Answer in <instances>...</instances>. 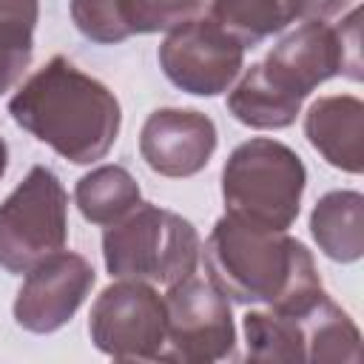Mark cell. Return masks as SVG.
Returning <instances> with one entry per match:
<instances>
[{
    "label": "cell",
    "mask_w": 364,
    "mask_h": 364,
    "mask_svg": "<svg viewBox=\"0 0 364 364\" xmlns=\"http://www.w3.org/2000/svg\"><path fill=\"white\" fill-rule=\"evenodd\" d=\"M296 17H301V0H210V20L245 48L287 28Z\"/></svg>",
    "instance_id": "ac0fdd59"
},
{
    "label": "cell",
    "mask_w": 364,
    "mask_h": 364,
    "mask_svg": "<svg viewBox=\"0 0 364 364\" xmlns=\"http://www.w3.org/2000/svg\"><path fill=\"white\" fill-rule=\"evenodd\" d=\"M71 20L82 37L100 46H114L136 34L131 0H71Z\"/></svg>",
    "instance_id": "d6986e66"
},
{
    "label": "cell",
    "mask_w": 364,
    "mask_h": 364,
    "mask_svg": "<svg viewBox=\"0 0 364 364\" xmlns=\"http://www.w3.org/2000/svg\"><path fill=\"white\" fill-rule=\"evenodd\" d=\"M40 17V0H0V23L34 31Z\"/></svg>",
    "instance_id": "7402d4cb"
},
{
    "label": "cell",
    "mask_w": 364,
    "mask_h": 364,
    "mask_svg": "<svg viewBox=\"0 0 364 364\" xmlns=\"http://www.w3.org/2000/svg\"><path fill=\"white\" fill-rule=\"evenodd\" d=\"M210 0H131V17L136 34L168 31L182 20L199 17Z\"/></svg>",
    "instance_id": "ffe728a7"
},
{
    "label": "cell",
    "mask_w": 364,
    "mask_h": 364,
    "mask_svg": "<svg viewBox=\"0 0 364 364\" xmlns=\"http://www.w3.org/2000/svg\"><path fill=\"white\" fill-rule=\"evenodd\" d=\"M31 51H34V31L0 23V94L11 91L23 80L31 63Z\"/></svg>",
    "instance_id": "44dd1931"
},
{
    "label": "cell",
    "mask_w": 364,
    "mask_h": 364,
    "mask_svg": "<svg viewBox=\"0 0 364 364\" xmlns=\"http://www.w3.org/2000/svg\"><path fill=\"white\" fill-rule=\"evenodd\" d=\"M196 228L159 205L139 202L122 219L105 225L102 259L111 276L139 279L148 284H173L199 264Z\"/></svg>",
    "instance_id": "3957f363"
},
{
    "label": "cell",
    "mask_w": 364,
    "mask_h": 364,
    "mask_svg": "<svg viewBox=\"0 0 364 364\" xmlns=\"http://www.w3.org/2000/svg\"><path fill=\"white\" fill-rule=\"evenodd\" d=\"M245 63V46L210 17H191L168 28L159 46L165 77L196 97H216L230 88Z\"/></svg>",
    "instance_id": "9c48e42d"
},
{
    "label": "cell",
    "mask_w": 364,
    "mask_h": 364,
    "mask_svg": "<svg viewBox=\"0 0 364 364\" xmlns=\"http://www.w3.org/2000/svg\"><path fill=\"white\" fill-rule=\"evenodd\" d=\"M310 233L318 250L341 264L364 256V196L358 191H330L310 213Z\"/></svg>",
    "instance_id": "4fadbf2b"
},
{
    "label": "cell",
    "mask_w": 364,
    "mask_h": 364,
    "mask_svg": "<svg viewBox=\"0 0 364 364\" xmlns=\"http://www.w3.org/2000/svg\"><path fill=\"white\" fill-rule=\"evenodd\" d=\"M88 333L114 361H165V299L148 282L119 279L91 304Z\"/></svg>",
    "instance_id": "52a82bcc"
},
{
    "label": "cell",
    "mask_w": 364,
    "mask_h": 364,
    "mask_svg": "<svg viewBox=\"0 0 364 364\" xmlns=\"http://www.w3.org/2000/svg\"><path fill=\"white\" fill-rule=\"evenodd\" d=\"M11 119L74 165L102 159L122 125L119 100L108 85L65 57H51L9 100Z\"/></svg>",
    "instance_id": "7a4b0ae2"
},
{
    "label": "cell",
    "mask_w": 364,
    "mask_h": 364,
    "mask_svg": "<svg viewBox=\"0 0 364 364\" xmlns=\"http://www.w3.org/2000/svg\"><path fill=\"white\" fill-rule=\"evenodd\" d=\"M301 324H304V341H307V361L313 364L361 361V333L355 321L330 296H324L318 304L304 310Z\"/></svg>",
    "instance_id": "9a60e30c"
},
{
    "label": "cell",
    "mask_w": 364,
    "mask_h": 364,
    "mask_svg": "<svg viewBox=\"0 0 364 364\" xmlns=\"http://www.w3.org/2000/svg\"><path fill=\"white\" fill-rule=\"evenodd\" d=\"M216 151V125L193 108H159L148 114L139 131L145 165L168 179L196 176Z\"/></svg>",
    "instance_id": "8fae6325"
},
{
    "label": "cell",
    "mask_w": 364,
    "mask_h": 364,
    "mask_svg": "<svg viewBox=\"0 0 364 364\" xmlns=\"http://www.w3.org/2000/svg\"><path fill=\"white\" fill-rule=\"evenodd\" d=\"M6 165H9V148H6V142H3V136H0V179H3V173H6Z\"/></svg>",
    "instance_id": "cb8c5ba5"
},
{
    "label": "cell",
    "mask_w": 364,
    "mask_h": 364,
    "mask_svg": "<svg viewBox=\"0 0 364 364\" xmlns=\"http://www.w3.org/2000/svg\"><path fill=\"white\" fill-rule=\"evenodd\" d=\"M245 341H247V361H267V364L307 361L301 313L250 310L245 316Z\"/></svg>",
    "instance_id": "2e32d148"
},
{
    "label": "cell",
    "mask_w": 364,
    "mask_h": 364,
    "mask_svg": "<svg viewBox=\"0 0 364 364\" xmlns=\"http://www.w3.org/2000/svg\"><path fill=\"white\" fill-rule=\"evenodd\" d=\"M94 282L97 273L85 256L57 250L26 273L14 299V321L28 333H54L74 318Z\"/></svg>",
    "instance_id": "30bf717a"
},
{
    "label": "cell",
    "mask_w": 364,
    "mask_h": 364,
    "mask_svg": "<svg viewBox=\"0 0 364 364\" xmlns=\"http://www.w3.org/2000/svg\"><path fill=\"white\" fill-rule=\"evenodd\" d=\"M205 267L210 282L242 304L304 313L327 296L316 262L299 239L233 213L213 225L205 242Z\"/></svg>",
    "instance_id": "6da1fadb"
},
{
    "label": "cell",
    "mask_w": 364,
    "mask_h": 364,
    "mask_svg": "<svg viewBox=\"0 0 364 364\" xmlns=\"http://www.w3.org/2000/svg\"><path fill=\"white\" fill-rule=\"evenodd\" d=\"M74 202L85 222L111 225L122 219L131 208L142 202L136 179L122 165H100L91 173L80 176L74 188Z\"/></svg>",
    "instance_id": "e0dca14e"
},
{
    "label": "cell",
    "mask_w": 364,
    "mask_h": 364,
    "mask_svg": "<svg viewBox=\"0 0 364 364\" xmlns=\"http://www.w3.org/2000/svg\"><path fill=\"white\" fill-rule=\"evenodd\" d=\"M68 196L60 176L34 165L0 205V267L28 273L46 256L65 247Z\"/></svg>",
    "instance_id": "5b68a950"
},
{
    "label": "cell",
    "mask_w": 364,
    "mask_h": 364,
    "mask_svg": "<svg viewBox=\"0 0 364 364\" xmlns=\"http://www.w3.org/2000/svg\"><path fill=\"white\" fill-rule=\"evenodd\" d=\"M358 20V9L338 26H327V20H304L259 63L264 77L299 102L336 74L361 80Z\"/></svg>",
    "instance_id": "8992f818"
},
{
    "label": "cell",
    "mask_w": 364,
    "mask_h": 364,
    "mask_svg": "<svg viewBox=\"0 0 364 364\" xmlns=\"http://www.w3.org/2000/svg\"><path fill=\"white\" fill-rule=\"evenodd\" d=\"M353 0H301V17L304 20H330L341 14Z\"/></svg>",
    "instance_id": "603a6c76"
},
{
    "label": "cell",
    "mask_w": 364,
    "mask_h": 364,
    "mask_svg": "<svg viewBox=\"0 0 364 364\" xmlns=\"http://www.w3.org/2000/svg\"><path fill=\"white\" fill-rule=\"evenodd\" d=\"M307 171L301 156L284 142L256 136L242 142L222 168V199L228 213L287 230L301 208Z\"/></svg>",
    "instance_id": "277c9868"
},
{
    "label": "cell",
    "mask_w": 364,
    "mask_h": 364,
    "mask_svg": "<svg viewBox=\"0 0 364 364\" xmlns=\"http://www.w3.org/2000/svg\"><path fill=\"white\" fill-rule=\"evenodd\" d=\"M304 134L310 145L338 171L361 173L364 168V102L353 94L318 97L307 117Z\"/></svg>",
    "instance_id": "7c38bea8"
},
{
    "label": "cell",
    "mask_w": 364,
    "mask_h": 364,
    "mask_svg": "<svg viewBox=\"0 0 364 364\" xmlns=\"http://www.w3.org/2000/svg\"><path fill=\"white\" fill-rule=\"evenodd\" d=\"M228 111L242 125H250L259 131H279L296 122L301 102L284 94L282 88H276L264 77L262 65L256 63L239 77V82L228 94Z\"/></svg>",
    "instance_id": "5bb4252c"
},
{
    "label": "cell",
    "mask_w": 364,
    "mask_h": 364,
    "mask_svg": "<svg viewBox=\"0 0 364 364\" xmlns=\"http://www.w3.org/2000/svg\"><path fill=\"white\" fill-rule=\"evenodd\" d=\"M165 299V361L210 364L233 355L236 327L228 296L196 273L168 284Z\"/></svg>",
    "instance_id": "ba28073f"
}]
</instances>
